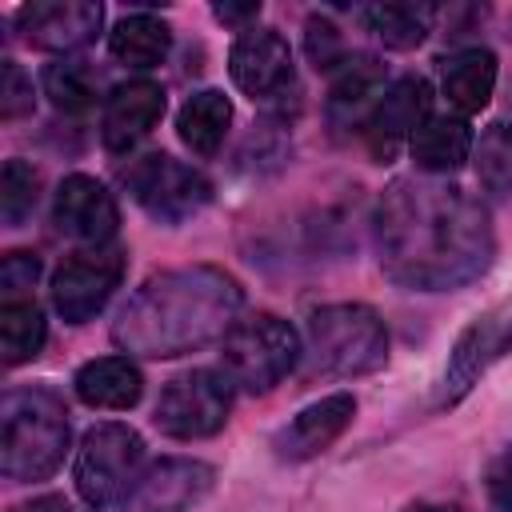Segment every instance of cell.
<instances>
[{"label":"cell","instance_id":"obj_20","mask_svg":"<svg viewBox=\"0 0 512 512\" xmlns=\"http://www.w3.org/2000/svg\"><path fill=\"white\" fill-rule=\"evenodd\" d=\"M440 88L456 116H472L492 100L496 88V56L488 48H460L440 60Z\"/></svg>","mask_w":512,"mask_h":512},{"label":"cell","instance_id":"obj_23","mask_svg":"<svg viewBox=\"0 0 512 512\" xmlns=\"http://www.w3.org/2000/svg\"><path fill=\"white\" fill-rule=\"evenodd\" d=\"M168 48H172V28H168L160 16H148V12L124 16V20L112 28V36H108L112 60L124 64V68H140V72L164 64Z\"/></svg>","mask_w":512,"mask_h":512},{"label":"cell","instance_id":"obj_33","mask_svg":"<svg viewBox=\"0 0 512 512\" xmlns=\"http://www.w3.org/2000/svg\"><path fill=\"white\" fill-rule=\"evenodd\" d=\"M212 16L220 24H248L260 16V4H212Z\"/></svg>","mask_w":512,"mask_h":512},{"label":"cell","instance_id":"obj_32","mask_svg":"<svg viewBox=\"0 0 512 512\" xmlns=\"http://www.w3.org/2000/svg\"><path fill=\"white\" fill-rule=\"evenodd\" d=\"M488 496L500 512H512V448L492 464L488 472Z\"/></svg>","mask_w":512,"mask_h":512},{"label":"cell","instance_id":"obj_21","mask_svg":"<svg viewBox=\"0 0 512 512\" xmlns=\"http://www.w3.org/2000/svg\"><path fill=\"white\" fill-rule=\"evenodd\" d=\"M412 160L424 172H456L472 156V128L464 116H428L412 136Z\"/></svg>","mask_w":512,"mask_h":512},{"label":"cell","instance_id":"obj_35","mask_svg":"<svg viewBox=\"0 0 512 512\" xmlns=\"http://www.w3.org/2000/svg\"><path fill=\"white\" fill-rule=\"evenodd\" d=\"M404 512H456V508H452V504H424V500H420V504H408Z\"/></svg>","mask_w":512,"mask_h":512},{"label":"cell","instance_id":"obj_16","mask_svg":"<svg viewBox=\"0 0 512 512\" xmlns=\"http://www.w3.org/2000/svg\"><path fill=\"white\" fill-rule=\"evenodd\" d=\"M356 416V396L352 392H332V396H320L316 404L300 408L276 436H272V448L280 460H308V456H320L324 448H332L344 428L352 424Z\"/></svg>","mask_w":512,"mask_h":512},{"label":"cell","instance_id":"obj_13","mask_svg":"<svg viewBox=\"0 0 512 512\" xmlns=\"http://www.w3.org/2000/svg\"><path fill=\"white\" fill-rule=\"evenodd\" d=\"M232 84L252 100H272L292 84V48L276 28H244L228 52Z\"/></svg>","mask_w":512,"mask_h":512},{"label":"cell","instance_id":"obj_6","mask_svg":"<svg viewBox=\"0 0 512 512\" xmlns=\"http://www.w3.org/2000/svg\"><path fill=\"white\" fill-rule=\"evenodd\" d=\"M140 464H144V440L136 428L116 424V420L92 424L80 436L76 464H72V480H76L80 500L96 512L108 504H120L128 496V488L136 484Z\"/></svg>","mask_w":512,"mask_h":512},{"label":"cell","instance_id":"obj_9","mask_svg":"<svg viewBox=\"0 0 512 512\" xmlns=\"http://www.w3.org/2000/svg\"><path fill=\"white\" fill-rule=\"evenodd\" d=\"M124 280L120 248H84L52 272V308L68 324L92 320Z\"/></svg>","mask_w":512,"mask_h":512},{"label":"cell","instance_id":"obj_29","mask_svg":"<svg viewBox=\"0 0 512 512\" xmlns=\"http://www.w3.org/2000/svg\"><path fill=\"white\" fill-rule=\"evenodd\" d=\"M304 52H308V60L316 68L344 64V40H340V32H336V24L328 16H312L304 24Z\"/></svg>","mask_w":512,"mask_h":512},{"label":"cell","instance_id":"obj_27","mask_svg":"<svg viewBox=\"0 0 512 512\" xmlns=\"http://www.w3.org/2000/svg\"><path fill=\"white\" fill-rule=\"evenodd\" d=\"M476 180L492 196H512V124L496 120L476 144Z\"/></svg>","mask_w":512,"mask_h":512},{"label":"cell","instance_id":"obj_30","mask_svg":"<svg viewBox=\"0 0 512 512\" xmlns=\"http://www.w3.org/2000/svg\"><path fill=\"white\" fill-rule=\"evenodd\" d=\"M32 112V80L24 76V68L16 60L0 64V116L4 120H20Z\"/></svg>","mask_w":512,"mask_h":512},{"label":"cell","instance_id":"obj_22","mask_svg":"<svg viewBox=\"0 0 512 512\" xmlns=\"http://www.w3.org/2000/svg\"><path fill=\"white\" fill-rule=\"evenodd\" d=\"M228 124H232V104L216 88L192 92L180 104V112H176V132H180V140L196 156H216L220 144H224V136H228Z\"/></svg>","mask_w":512,"mask_h":512},{"label":"cell","instance_id":"obj_3","mask_svg":"<svg viewBox=\"0 0 512 512\" xmlns=\"http://www.w3.org/2000/svg\"><path fill=\"white\" fill-rule=\"evenodd\" d=\"M68 408L48 388H8L0 400V472L16 484L44 480L68 452Z\"/></svg>","mask_w":512,"mask_h":512},{"label":"cell","instance_id":"obj_18","mask_svg":"<svg viewBox=\"0 0 512 512\" xmlns=\"http://www.w3.org/2000/svg\"><path fill=\"white\" fill-rule=\"evenodd\" d=\"M384 92H388L384 68H380L372 56L344 60V68L336 72V80H332V88H328L324 116H328V124H332L336 132H364Z\"/></svg>","mask_w":512,"mask_h":512},{"label":"cell","instance_id":"obj_26","mask_svg":"<svg viewBox=\"0 0 512 512\" xmlns=\"http://www.w3.org/2000/svg\"><path fill=\"white\" fill-rule=\"evenodd\" d=\"M40 84H44V96L60 112H88L96 104V92H100L92 68L80 64V60H56V64H48L44 76H40Z\"/></svg>","mask_w":512,"mask_h":512},{"label":"cell","instance_id":"obj_8","mask_svg":"<svg viewBox=\"0 0 512 512\" xmlns=\"http://www.w3.org/2000/svg\"><path fill=\"white\" fill-rule=\"evenodd\" d=\"M232 412V384L224 372L196 368L164 384L152 424L172 440H204L228 424Z\"/></svg>","mask_w":512,"mask_h":512},{"label":"cell","instance_id":"obj_5","mask_svg":"<svg viewBox=\"0 0 512 512\" xmlns=\"http://www.w3.org/2000/svg\"><path fill=\"white\" fill-rule=\"evenodd\" d=\"M304 356L300 336L288 320L272 312H256L248 320H236L232 332L220 340V372L240 392H272Z\"/></svg>","mask_w":512,"mask_h":512},{"label":"cell","instance_id":"obj_7","mask_svg":"<svg viewBox=\"0 0 512 512\" xmlns=\"http://www.w3.org/2000/svg\"><path fill=\"white\" fill-rule=\"evenodd\" d=\"M124 188L160 224H184L212 200V180L168 152L140 156L132 168H124Z\"/></svg>","mask_w":512,"mask_h":512},{"label":"cell","instance_id":"obj_17","mask_svg":"<svg viewBox=\"0 0 512 512\" xmlns=\"http://www.w3.org/2000/svg\"><path fill=\"white\" fill-rule=\"evenodd\" d=\"M164 116V88L152 80H128L108 92L100 112V140L108 152L136 148Z\"/></svg>","mask_w":512,"mask_h":512},{"label":"cell","instance_id":"obj_19","mask_svg":"<svg viewBox=\"0 0 512 512\" xmlns=\"http://www.w3.org/2000/svg\"><path fill=\"white\" fill-rule=\"evenodd\" d=\"M72 388L88 408L124 412L144 396V376L128 356H96L76 368Z\"/></svg>","mask_w":512,"mask_h":512},{"label":"cell","instance_id":"obj_24","mask_svg":"<svg viewBox=\"0 0 512 512\" xmlns=\"http://www.w3.org/2000/svg\"><path fill=\"white\" fill-rule=\"evenodd\" d=\"M360 16H364V24L388 44V48H416L428 32H432V24H436V8L432 4H404V0H396V4H368V8H360Z\"/></svg>","mask_w":512,"mask_h":512},{"label":"cell","instance_id":"obj_12","mask_svg":"<svg viewBox=\"0 0 512 512\" xmlns=\"http://www.w3.org/2000/svg\"><path fill=\"white\" fill-rule=\"evenodd\" d=\"M52 224H56L68 240H76V244L108 248V240H112L116 228H120V208H116V196H112L96 176L72 172V176H64L60 188H56Z\"/></svg>","mask_w":512,"mask_h":512},{"label":"cell","instance_id":"obj_31","mask_svg":"<svg viewBox=\"0 0 512 512\" xmlns=\"http://www.w3.org/2000/svg\"><path fill=\"white\" fill-rule=\"evenodd\" d=\"M36 276H40L36 252H8V256L0 260V292H4L8 300H16L20 292H28V288L36 284Z\"/></svg>","mask_w":512,"mask_h":512},{"label":"cell","instance_id":"obj_11","mask_svg":"<svg viewBox=\"0 0 512 512\" xmlns=\"http://www.w3.org/2000/svg\"><path fill=\"white\" fill-rule=\"evenodd\" d=\"M512 348V300L480 312L452 344L448 368H444V404H456L468 396V388Z\"/></svg>","mask_w":512,"mask_h":512},{"label":"cell","instance_id":"obj_1","mask_svg":"<svg viewBox=\"0 0 512 512\" xmlns=\"http://www.w3.org/2000/svg\"><path fill=\"white\" fill-rule=\"evenodd\" d=\"M372 240L388 280L416 292H452L476 280L496 252L488 208L460 184L404 176L372 212Z\"/></svg>","mask_w":512,"mask_h":512},{"label":"cell","instance_id":"obj_15","mask_svg":"<svg viewBox=\"0 0 512 512\" xmlns=\"http://www.w3.org/2000/svg\"><path fill=\"white\" fill-rule=\"evenodd\" d=\"M432 116V84L424 76H400L388 84V92L380 96L368 128H364V140L372 148V156L380 164H388L396 156V148L420 132V124Z\"/></svg>","mask_w":512,"mask_h":512},{"label":"cell","instance_id":"obj_10","mask_svg":"<svg viewBox=\"0 0 512 512\" xmlns=\"http://www.w3.org/2000/svg\"><path fill=\"white\" fill-rule=\"evenodd\" d=\"M216 484V468L192 456H164L136 476L116 512H192Z\"/></svg>","mask_w":512,"mask_h":512},{"label":"cell","instance_id":"obj_4","mask_svg":"<svg viewBox=\"0 0 512 512\" xmlns=\"http://www.w3.org/2000/svg\"><path fill=\"white\" fill-rule=\"evenodd\" d=\"M308 376H368L388 360V328L368 304H328L308 316Z\"/></svg>","mask_w":512,"mask_h":512},{"label":"cell","instance_id":"obj_2","mask_svg":"<svg viewBox=\"0 0 512 512\" xmlns=\"http://www.w3.org/2000/svg\"><path fill=\"white\" fill-rule=\"evenodd\" d=\"M244 308V288L236 276L212 264L164 268L148 276L112 324V340L128 356L172 360L224 340Z\"/></svg>","mask_w":512,"mask_h":512},{"label":"cell","instance_id":"obj_28","mask_svg":"<svg viewBox=\"0 0 512 512\" xmlns=\"http://www.w3.org/2000/svg\"><path fill=\"white\" fill-rule=\"evenodd\" d=\"M36 196H40V172L20 156L4 160V172H0V220L8 228H20L32 216Z\"/></svg>","mask_w":512,"mask_h":512},{"label":"cell","instance_id":"obj_14","mask_svg":"<svg viewBox=\"0 0 512 512\" xmlns=\"http://www.w3.org/2000/svg\"><path fill=\"white\" fill-rule=\"evenodd\" d=\"M104 8L92 0H36L16 12L20 36L40 52H72L96 40Z\"/></svg>","mask_w":512,"mask_h":512},{"label":"cell","instance_id":"obj_25","mask_svg":"<svg viewBox=\"0 0 512 512\" xmlns=\"http://www.w3.org/2000/svg\"><path fill=\"white\" fill-rule=\"evenodd\" d=\"M44 340H48V324H44V312L32 300H8L0 308V348H4L8 368L24 364V360H36Z\"/></svg>","mask_w":512,"mask_h":512},{"label":"cell","instance_id":"obj_34","mask_svg":"<svg viewBox=\"0 0 512 512\" xmlns=\"http://www.w3.org/2000/svg\"><path fill=\"white\" fill-rule=\"evenodd\" d=\"M12 512H72V504L64 496H36L28 504H16Z\"/></svg>","mask_w":512,"mask_h":512}]
</instances>
